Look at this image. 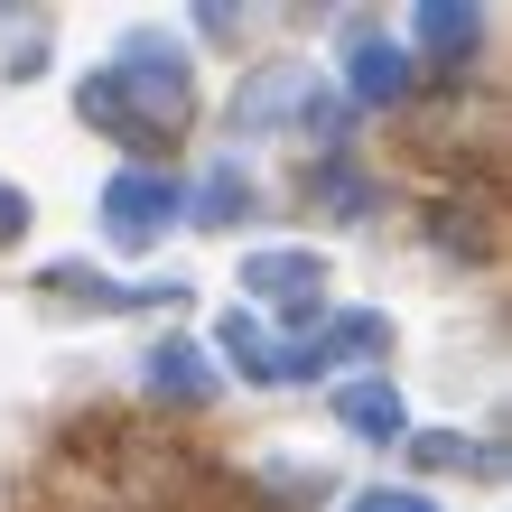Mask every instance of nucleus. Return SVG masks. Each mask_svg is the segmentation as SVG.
<instances>
[{
    "mask_svg": "<svg viewBox=\"0 0 512 512\" xmlns=\"http://www.w3.org/2000/svg\"><path fill=\"white\" fill-rule=\"evenodd\" d=\"M410 38L438 56V66H466L475 47H485V10H466V0H419L410 10Z\"/></svg>",
    "mask_w": 512,
    "mask_h": 512,
    "instance_id": "9",
    "label": "nucleus"
},
{
    "mask_svg": "<svg viewBox=\"0 0 512 512\" xmlns=\"http://www.w3.org/2000/svg\"><path fill=\"white\" fill-rule=\"evenodd\" d=\"M215 354H224L243 382H280V345L261 336V317H252V308H224V317H215Z\"/></svg>",
    "mask_w": 512,
    "mask_h": 512,
    "instance_id": "11",
    "label": "nucleus"
},
{
    "mask_svg": "<svg viewBox=\"0 0 512 512\" xmlns=\"http://www.w3.org/2000/svg\"><path fill=\"white\" fill-rule=\"evenodd\" d=\"M149 391L177 401V410H205V401H215V364H205V345H187V336L149 345Z\"/></svg>",
    "mask_w": 512,
    "mask_h": 512,
    "instance_id": "10",
    "label": "nucleus"
},
{
    "mask_svg": "<svg viewBox=\"0 0 512 512\" xmlns=\"http://www.w3.org/2000/svg\"><path fill=\"white\" fill-rule=\"evenodd\" d=\"M243 308H280V317H317L326 308V261L317 252H252L243 261Z\"/></svg>",
    "mask_w": 512,
    "mask_h": 512,
    "instance_id": "5",
    "label": "nucleus"
},
{
    "mask_svg": "<svg viewBox=\"0 0 512 512\" xmlns=\"http://www.w3.org/2000/svg\"><path fill=\"white\" fill-rule=\"evenodd\" d=\"M345 512H438L429 494H410V485H373V494H354Z\"/></svg>",
    "mask_w": 512,
    "mask_h": 512,
    "instance_id": "14",
    "label": "nucleus"
},
{
    "mask_svg": "<svg viewBox=\"0 0 512 512\" xmlns=\"http://www.w3.org/2000/svg\"><path fill=\"white\" fill-rule=\"evenodd\" d=\"M0 233H28V196L10 187V177H0Z\"/></svg>",
    "mask_w": 512,
    "mask_h": 512,
    "instance_id": "15",
    "label": "nucleus"
},
{
    "mask_svg": "<svg viewBox=\"0 0 512 512\" xmlns=\"http://www.w3.org/2000/svg\"><path fill=\"white\" fill-rule=\"evenodd\" d=\"M401 94H410V47L391 38L382 19L354 10V19H345V94H336V103H345V112H391Z\"/></svg>",
    "mask_w": 512,
    "mask_h": 512,
    "instance_id": "4",
    "label": "nucleus"
},
{
    "mask_svg": "<svg viewBox=\"0 0 512 512\" xmlns=\"http://www.w3.org/2000/svg\"><path fill=\"white\" fill-rule=\"evenodd\" d=\"M187 215V187H177L168 168H122L103 187V243L112 252H149V243H168V224Z\"/></svg>",
    "mask_w": 512,
    "mask_h": 512,
    "instance_id": "3",
    "label": "nucleus"
},
{
    "mask_svg": "<svg viewBox=\"0 0 512 512\" xmlns=\"http://www.w3.org/2000/svg\"><path fill=\"white\" fill-rule=\"evenodd\" d=\"M75 112H84L103 140H122V149H177V131H187V112H196L187 47H168V38H122L94 75L75 84Z\"/></svg>",
    "mask_w": 512,
    "mask_h": 512,
    "instance_id": "1",
    "label": "nucleus"
},
{
    "mask_svg": "<svg viewBox=\"0 0 512 512\" xmlns=\"http://www.w3.org/2000/svg\"><path fill=\"white\" fill-rule=\"evenodd\" d=\"M336 429H354V438L391 447V438H410V401H401V391H391L382 373H373V382H336Z\"/></svg>",
    "mask_w": 512,
    "mask_h": 512,
    "instance_id": "8",
    "label": "nucleus"
},
{
    "mask_svg": "<svg viewBox=\"0 0 512 512\" xmlns=\"http://www.w3.org/2000/svg\"><path fill=\"white\" fill-rule=\"evenodd\" d=\"M298 354H308V373H336L354 354H391V317L382 308H345V317H326L317 336H298Z\"/></svg>",
    "mask_w": 512,
    "mask_h": 512,
    "instance_id": "7",
    "label": "nucleus"
},
{
    "mask_svg": "<svg viewBox=\"0 0 512 512\" xmlns=\"http://www.w3.org/2000/svg\"><path fill=\"white\" fill-rule=\"evenodd\" d=\"M38 298H56V308H177L187 298V280H159V289H122V280H103V270H84V261H47L38 270Z\"/></svg>",
    "mask_w": 512,
    "mask_h": 512,
    "instance_id": "6",
    "label": "nucleus"
},
{
    "mask_svg": "<svg viewBox=\"0 0 512 512\" xmlns=\"http://www.w3.org/2000/svg\"><path fill=\"white\" fill-rule=\"evenodd\" d=\"M187 215H196L205 233H233V224L252 215V177L233 168V159H215V168L196 177V196H187Z\"/></svg>",
    "mask_w": 512,
    "mask_h": 512,
    "instance_id": "12",
    "label": "nucleus"
},
{
    "mask_svg": "<svg viewBox=\"0 0 512 512\" xmlns=\"http://www.w3.org/2000/svg\"><path fill=\"white\" fill-rule=\"evenodd\" d=\"M233 131H243V140H270V131L345 140V103H336V84H326L308 56H280V66L243 75V94H233Z\"/></svg>",
    "mask_w": 512,
    "mask_h": 512,
    "instance_id": "2",
    "label": "nucleus"
},
{
    "mask_svg": "<svg viewBox=\"0 0 512 512\" xmlns=\"http://www.w3.org/2000/svg\"><path fill=\"white\" fill-rule=\"evenodd\" d=\"M410 457H419V466H475V475H503V447H494V438H429V429H410Z\"/></svg>",
    "mask_w": 512,
    "mask_h": 512,
    "instance_id": "13",
    "label": "nucleus"
}]
</instances>
